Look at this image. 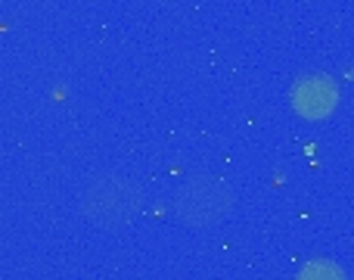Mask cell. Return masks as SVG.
I'll list each match as a JSON object with an SVG mask.
<instances>
[{"instance_id": "obj_3", "label": "cell", "mask_w": 354, "mask_h": 280, "mask_svg": "<svg viewBox=\"0 0 354 280\" xmlns=\"http://www.w3.org/2000/svg\"><path fill=\"white\" fill-rule=\"evenodd\" d=\"M292 106L299 110V116L305 119H324L326 112H333L336 106V87L324 75H308L295 85L292 91Z\"/></svg>"}, {"instance_id": "obj_1", "label": "cell", "mask_w": 354, "mask_h": 280, "mask_svg": "<svg viewBox=\"0 0 354 280\" xmlns=\"http://www.w3.org/2000/svg\"><path fill=\"white\" fill-rule=\"evenodd\" d=\"M140 206V187L122 175H97L81 190V212L100 227H124L137 218Z\"/></svg>"}, {"instance_id": "obj_2", "label": "cell", "mask_w": 354, "mask_h": 280, "mask_svg": "<svg viewBox=\"0 0 354 280\" xmlns=\"http://www.w3.org/2000/svg\"><path fill=\"white\" fill-rule=\"evenodd\" d=\"M174 206H177V215H180L183 225L208 227V225H218L233 209V190L227 187L224 181H218V177L199 175L177 190Z\"/></svg>"}, {"instance_id": "obj_4", "label": "cell", "mask_w": 354, "mask_h": 280, "mask_svg": "<svg viewBox=\"0 0 354 280\" xmlns=\"http://www.w3.org/2000/svg\"><path fill=\"white\" fill-rule=\"evenodd\" d=\"M299 280H345L342 268H336L333 262H311L301 268Z\"/></svg>"}]
</instances>
